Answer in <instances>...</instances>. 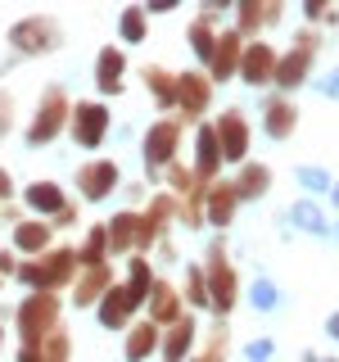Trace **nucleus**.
<instances>
[{
	"mask_svg": "<svg viewBox=\"0 0 339 362\" xmlns=\"http://www.w3.org/2000/svg\"><path fill=\"white\" fill-rule=\"evenodd\" d=\"M267 186H271V168H267V163H244V168H240V177L231 181L235 199H263V195H267Z\"/></svg>",
	"mask_w": 339,
	"mask_h": 362,
	"instance_id": "obj_19",
	"label": "nucleus"
},
{
	"mask_svg": "<svg viewBox=\"0 0 339 362\" xmlns=\"http://www.w3.org/2000/svg\"><path fill=\"white\" fill-rule=\"evenodd\" d=\"M195 181L199 186H213V177H218V168H222V150H218V132H213V122H203L199 136H195Z\"/></svg>",
	"mask_w": 339,
	"mask_h": 362,
	"instance_id": "obj_12",
	"label": "nucleus"
},
{
	"mask_svg": "<svg viewBox=\"0 0 339 362\" xmlns=\"http://www.w3.org/2000/svg\"><path fill=\"white\" fill-rule=\"evenodd\" d=\"M167 181H172L177 190H195V173H190V168H177V163H167Z\"/></svg>",
	"mask_w": 339,
	"mask_h": 362,
	"instance_id": "obj_38",
	"label": "nucleus"
},
{
	"mask_svg": "<svg viewBox=\"0 0 339 362\" xmlns=\"http://www.w3.org/2000/svg\"><path fill=\"white\" fill-rule=\"evenodd\" d=\"M68 331H59V326H54L50 335H41L37 344H32V354H37V362H68Z\"/></svg>",
	"mask_w": 339,
	"mask_h": 362,
	"instance_id": "obj_29",
	"label": "nucleus"
},
{
	"mask_svg": "<svg viewBox=\"0 0 339 362\" xmlns=\"http://www.w3.org/2000/svg\"><path fill=\"white\" fill-rule=\"evenodd\" d=\"M235 14H240V37H244V32H263L267 23H276L280 14H285V5H258V0H244Z\"/></svg>",
	"mask_w": 339,
	"mask_h": 362,
	"instance_id": "obj_22",
	"label": "nucleus"
},
{
	"mask_svg": "<svg viewBox=\"0 0 339 362\" xmlns=\"http://www.w3.org/2000/svg\"><path fill=\"white\" fill-rule=\"evenodd\" d=\"M68 105H73V100L64 95V86H45V100H41L37 118L28 122V145H45V141H54V136L64 132Z\"/></svg>",
	"mask_w": 339,
	"mask_h": 362,
	"instance_id": "obj_3",
	"label": "nucleus"
},
{
	"mask_svg": "<svg viewBox=\"0 0 339 362\" xmlns=\"http://www.w3.org/2000/svg\"><path fill=\"white\" fill-rule=\"evenodd\" d=\"M177 105L195 118V113H203V105H208V77L203 73H181L177 77Z\"/></svg>",
	"mask_w": 339,
	"mask_h": 362,
	"instance_id": "obj_17",
	"label": "nucleus"
},
{
	"mask_svg": "<svg viewBox=\"0 0 339 362\" xmlns=\"http://www.w3.org/2000/svg\"><path fill=\"white\" fill-rule=\"evenodd\" d=\"M77 190H82L86 199H109L113 190H118V163H109V158H90V163L77 168Z\"/></svg>",
	"mask_w": 339,
	"mask_h": 362,
	"instance_id": "obj_10",
	"label": "nucleus"
},
{
	"mask_svg": "<svg viewBox=\"0 0 339 362\" xmlns=\"http://www.w3.org/2000/svg\"><path fill=\"white\" fill-rule=\"evenodd\" d=\"M28 204L37 213H59L68 199H64V190L54 186V181H37V186H28Z\"/></svg>",
	"mask_w": 339,
	"mask_h": 362,
	"instance_id": "obj_30",
	"label": "nucleus"
},
{
	"mask_svg": "<svg viewBox=\"0 0 339 362\" xmlns=\"http://www.w3.org/2000/svg\"><path fill=\"white\" fill-rule=\"evenodd\" d=\"M109 286H113V272L109 267H86V276L77 281V290H73V303H77V308H90L95 299H105Z\"/></svg>",
	"mask_w": 339,
	"mask_h": 362,
	"instance_id": "obj_20",
	"label": "nucleus"
},
{
	"mask_svg": "<svg viewBox=\"0 0 339 362\" xmlns=\"http://www.w3.org/2000/svg\"><path fill=\"white\" fill-rule=\"evenodd\" d=\"M235 267L226 263V245H208V303L218 313L235 308Z\"/></svg>",
	"mask_w": 339,
	"mask_h": 362,
	"instance_id": "obj_4",
	"label": "nucleus"
},
{
	"mask_svg": "<svg viewBox=\"0 0 339 362\" xmlns=\"http://www.w3.org/2000/svg\"><path fill=\"white\" fill-rule=\"evenodd\" d=\"M145 82H150V90H154V105L158 109H172L177 105V77L167 73V68H145Z\"/></svg>",
	"mask_w": 339,
	"mask_h": 362,
	"instance_id": "obj_28",
	"label": "nucleus"
},
{
	"mask_svg": "<svg viewBox=\"0 0 339 362\" xmlns=\"http://www.w3.org/2000/svg\"><path fill=\"white\" fill-rule=\"evenodd\" d=\"M9 127H14V100H9V95H0V136H5Z\"/></svg>",
	"mask_w": 339,
	"mask_h": 362,
	"instance_id": "obj_40",
	"label": "nucleus"
},
{
	"mask_svg": "<svg viewBox=\"0 0 339 362\" xmlns=\"http://www.w3.org/2000/svg\"><path fill=\"white\" fill-rule=\"evenodd\" d=\"M105 254H109V231H105V226H90L86 245H82V254H77V258H82L86 267H105Z\"/></svg>",
	"mask_w": 339,
	"mask_h": 362,
	"instance_id": "obj_31",
	"label": "nucleus"
},
{
	"mask_svg": "<svg viewBox=\"0 0 339 362\" xmlns=\"http://www.w3.org/2000/svg\"><path fill=\"white\" fill-rule=\"evenodd\" d=\"M109 231V249H136V231H141V213H118L113 218V226H105Z\"/></svg>",
	"mask_w": 339,
	"mask_h": 362,
	"instance_id": "obj_27",
	"label": "nucleus"
},
{
	"mask_svg": "<svg viewBox=\"0 0 339 362\" xmlns=\"http://www.w3.org/2000/svg\"><path fill=\"white\" fill-rule=\"evenodd\" d=\"M240 54H244V37L240 32H226V37L213 45V77L218 82H226V77H235V68H240Z\"/></svg>",
	"mask_w": 339,
	"mask_h": 362,
	"instance_id": "obj_14",
	"label": "nucleus"
},
{
	"mask_svg": "<svg viewBox=\"0 0 339 362\" xmlns=\"http://www.w3.org/2000/svg\"><path fill=\"white\" fill-rule=\"evenodd\" d=\"M316 90H321V95H331V100H339V73H331V77H316Z\"/></svg>",
	"mask_w": 339,
	"mask_h": 362,
	"instance_id": "obj_41",
	"label": "nucleus"
},
{
	"mask_svg": "<svg viewBox=\"0 0 339 362\" xmlns=\"http://www.w3.org/2000/svg\"><path fill=\"white\" fill-rule=\"evenodd\" d=\"M213 45H218V37H213V18L190 23V50H195V59H199V64H208V59H213Z\"/></svg>",
	"mask_w": 339,
	"mask_h": 362,
	"instance_id": "obj_32",
	"label": "nucleus"
},
{
	"mask_svg": "<svg viewBox=\"0 0 339 362\" xmlns=\"http://www.w3.org/2000/svg\"><path fill=\"white\" fill-rule=\"evenodd\" d=\"M9 41H14L18 54H45V50H54V45L64 41V32L54 28L50 18H23V23H14Z\"/></svg>",
	"mask_w": 339,
	"mask_h": 362,
	"instance_id": "obj_6",
	"label": "nucleus"
},
{
	"mask_svg": "<svg viewBox=\"0 0 339 362\" xmlns=\"http://www.w3.org/2000/svg\"><path fill=\"white\" fill-rule=\"evenodd\" d=\"M312 54H316V32H299L294 50H290V54H280V59H276V73H271V77L280 82V90H294V86L308 82Z\"/></svg>",
	"mask_w": 339,
	"mask_h": 362,
	"instance_id": "obj_5",
	"label": "nucleus"
},
{
	"mask_svg": "<svg viewBox=\"0 0 339 362\" xmlns=\"http://www.w3.org/2000/svg\"><path fill=\"white\" fill-rule=\"evenodd\" d=\"M299 186L308 190V195H326V190H331V173H326V168H299Z\"/></svg>",
	"mask_w": 339,
	"mask_h": 362,
	"instance_id": "obj_36",
	"label": "nucleus"
},
{
	"mask_svg": "<svg viewBox=\"0 0 339 362\" xmlns=\"http://www.w3.org/2000/svg\"><path fill=\"white\" fill-rule=\"evenodd\" d=\"M109 132V109L100 105V100H86V105L73 109V141L82 145V150H95L100 141H105Z\"/></svg>",
	"mask_w": 339,
	"mask_h": 362,
	"instance_id": "obj_9",
	"label": "nucleus"
},
{
	"mask_svg": "<svg viewBox=\"0 0 339 362\" xmlns=\"http://www.w3.org/2000/svg\"><path fill=\"white\" fill-rule=\"evenodd\" d=\"M235 204H240V199H235V190L222 186V181H213V186H208V204H203V209H208V222L213 226H226V222L235 218Z\"/></svg>",
	"mask_w": 339,
	"mask_h": 362,
	"instance_id": "obj_23",
	"label": "nucleus"
},
{
	"mask_svg": "<svg viewBox=\"0 0 339 362\" xmlns=\"http://www.w3.org/2000/svg\"><path fill=\"white\" fill-rule=\"evenodd\" d=\"M326 335L339 339V313H331V322H326Z\"/></svg>",
	"mask_w": 339,
	"mask_h": 362,
	"instance_id": "obj_44",
	"label": "nucleus"
},
{
	"mask_svg": "<svg viewBox=\"0 0 339 362\" xmlns=\"http://www.w3.org/2000/svg\"><path fill=\"white\" fill-rule=\"evenodd\" d=\"M54 322H59V294H32V299H23L18 308V331H23V344H37L41 335L54 331Z\"/></svg>",
	"mask_w": 339,
	"mask_h": 362,
	"instance_id": "obj_2",
	"label": "nucleus"
},
{
	"mask_svg": "<svg viewBox=\"0 0 339 362\" xmlns=\"http://www.w3.org/2000/svg\"><path fill=\"white\" fill-rule=\"evenodd\" d=\"M136 303L127 299V290L122 286H109L105 299H100V326H109V331H118V326H127V313Z\"/></svg>",
	"mask_w": 339,
	"mask_h": 362,
	"instance_id": "obj_21",
	"label": "nucleus"
},
{
	"mask_svg": "<svg viewBox=\"0 0 339 362\" xmlns=\"http://www.w3.org/2000/svg\"><path fill=\"white\" fill-rule=\"evenodd\" d=\"M335 235H339V226H335Z\"/></svg>",
	"mask_w": 339,
	"mask_h": 362,
	"instance_id": "obj_48",
	"label": "nucleus"
},
{
	"mask_svg": "<svg viewBox=\"0 0 339 362\" xmlns=\"http://www.w3.org/2000/svg\"><path fill=\"white\" fill-rule=\"evenodd\" d=\"M249 303H254L258 313H271L280 303V290L271 286V281H254V286H249Z\"/></svg>",
	"mask_w": 339,
	"mask_h": 362,
	"instance_id": "obj_35",
	"label": "nucleus"
},
{
	"mask_svg": "<svg viewBox=\"0 0 339 362\" xmlns=\"http://www.w3.org/2000/svg\"><path fill=\"white\" fill-rule=\"evenodd\" d=\"M190 344H195V317H177L163 335V362H186Z\"/></svg>",
	"mask_w": 339,
	"mask_h": 362,
	"instance_id": "obj_16",
	"label": "nucleus"
},
{
	"mask_svg": "<svg viewBox=\"0 0 339 362\" xmlns=\"http://www.w3.org/2000/svg\"><path fill=\"white\" fill-rule=\"evenodd\" d=\"M290 222H294V226H303V231L326 235V218H321V209H316V199H299V204L290 209Z\"/></svg>",
	"mask_w": 339,
	"mask_h": 362,
	"instance_id": "obj_33",
	"label": "nucleus"
},
{
	"mask_svg": "<svg viewBox=\"0 0 339 362\" xmlns=\"http://www.w3.org/2000/svg\"><path fill=\"white\" fill-rule=\"evenodd\" d=\"M303 362H339V358H331V354H303Z\"/></svg>",
	"mask_w": 339,
	"mask_h": 362,
	"instance_id": "obj_45",
	"label": "nucleus"
},
{
	"mask_svg": "<svg viewBox=\"0 0 339 362\" xmlns=\"http://www.w3.org/2000/svg\"><path fill=\"white\" fill-rule=\"evenodd\" d=\"M331 199H335V209H339V181H331Z\"/></svg>",
	"mask_w": 339,
	"mask_h": 362,
	"instance_id": "obj_47",
	"label": "nucleus"
},
{
	"mask_svg": "<svg viewBox=\"0 0 339 362\" xmlns=\"http://www.w3.org/2000/svg\"><path fill=\"white\" fill-rule=\"evenodd\" d=\"M9 190H14V186H9V177H5V173H0V199H5V195H9Z\"/></svg>",
	"mask_w": 339,
	"mask_h": 362,
	"instance_id": "obj_46",
	"label": "nucleus"
},
{
	"mask_svg": "<svg viewBox=\"0 0 339 362\" xmlns=\"http://www.w3.org/2000/svg\"><path fill=\"white\" fill-rule=\"evenodd\" d=\"M271 349H276L271 339H249V344H244V358H249V362H267Z\"/></svg>",
	"mask_w": 339,
	"mask_h": 362,
	"instance_id": "obj_39",
	"label": "nucleus"
},
{
	"mask_svg": "<svg viewBox=\"0 0 339 362\" xmlns=\"http://www.w3.org/2000/svg\"><path fill=\"white\" fill-rule=\"evenodd\" d=\"M235 73H240L249 86H267V82H271V73H276V50H271L267 41H254V45H244V54H240V68H235Z\"/></svg>",
	"mask_w": 339,
	"mask_h": 362,
	"instance_id": "obj_11",
	"label": "nucleus"
},
{
	"mask_svg": "<svg viewBox=\"0 0 339 362\" xmlns=\"http://www.w3.org/2000/svg\"><path fill=\"white\" fill-rule=\"evenodd\" d=\"M294 122H299V109L290 105V100H280V95H271L267 105H263V127L271 141H285V136L294 132Z\"/></svg>",
	"mask_w": 339,
	"mask_h": 362,
	"instance_id": "obj_15",
	"label": "nucleus"
},
{
	"mask_svg": "<svg viewBox=\"0 0 339 362\" xmlns=\"http://www.w3.org/2000/svg\"><path fill=\"white\" fill-rule=\"evenodd\" d=\"M73 267H77V254L73 249H45L41 258H32V263L18 267V281L23 286H37V294H54L59 286L73 281Z\"/></svg>",
	"mask_w": 339,
	"mask_h": 362,
	"instance_id": "obj_1",
	"label": "nucleus"
},
{
	"mask_svg": "<svg viewBox=\"0 0 339 362\" xmlns=\"http://www.w3.org/2000/svg\"><path fill=\"white\" fill-rule=\"evenodd\" d=\"M158 349V326L154 322H136V331L127 335V362H145Z\"/></svg>",
	"mask_w": 339,
	"mask_h": 362,
	"instance_id": "obj_25",
	"label": "nucleus"
},
{
	"mask_svg": "<svg viewBox=\"0 0 339 362\" xmlns=\"http://www.w3.org/2000/svg\"><path fill=\"white\" fill-rule=\"evenodd\" d=\"M122 68H127V59H122L118 45H105L95 59V82H100V95H122Z\"/></svg>",
	"mask_w": 339,
	"mask_h": 362,
	"instance_id": "obj_13",
	"label": "nucleus"
},
{
	"mask_svg": "<svg viewBox=\"0 0 339 362\" xmlns=\"http://www.w3.org/2000/svg\"><path fill=\"white\" fill-rule=\"evenodd\" d=\"M0 339H5V335H0Z\"/></svg>",
	"mask_w": 339,
	"mask_h": 362,
	"instance_id": "obj_49",
	"label": "nucleus"
},
{
	"mask_svg": "<svg viewBox=\"0 0 339 362\" xmlns=\"http://www.w3.org/2000/svg\"><path fill=\"white\" fill-rule=\"evenodd\" d=\"M150 286H154V272H150V263H145V258H131L127 263V299L136 303V308H141L145 299H150Z\"/></svg>",
	"mask_w": 339,
	"mask_h": 362,
	"instance_id": "obj_24",
	"label": "nucleus"
},
{
	"mask_svg": "<svg viewBox=\"0 0 339 362\" xmlns=\"http://www.w3.org/2000/svg\"><path fill=\"white\" fill-rule=\"evenodd\" d=\"M195 362H222V335L213 339V349H208V354H203V358H195Z\"/></svg>",
	"mask_w": 339,
	"mask_h": 362,
	"instance_id": "obj_43",
	"label": "nucleus"
},
{
	"mask_svg": "<svg viewBox=\"0 0 339 362\" xmlns=\"http://www.w3.org/2000/svg\"><path fill=\"white\" fill-rule=\"evenodd\" d=\"M177 145H181V122L177 118H158L150 127V136H145V163H150V173H158V168L172 163Z\"/></svg>",
	"mask_w": 339,
	"mask_h": 362,
	"instance_id": "obj_8",
	"label": "nucleus"
},
{
	"mask_svg": "<svg viewBox=\"0 0 339 362\" xmlns=\"http://www.w3.org/2000/svg\"><path fill=\"white\" fill-rule=\"evenodd\" d=\"M118 32H122V41H127V45H141L145 37H150V32H145V9L141 5H127V9H122Z\"/></svg>",
	"mask_w": 339,
	"mask_h": 362,
	"instance_id": "obj_34",
	"label": "nucleus"
},
{
	"mask_svg": "<svg viewBox=\"0 0 339 362\" xmlns=\"http://www.w3.org/2000/svg\"><path fill=\"white\" fill-rule=\"evenodd\" d=\"M14 245L23 254H45V245H50V222H18L14 226Z\"/></svg>",
	"mask_w": 339,
	"mask_h": 362,
	"instance_id": "obj_26",
	"label": "nucleus"
},
{
	"mask_svg": "<svg viewBox=\"0 0 339 362\" xmlns=\"http://www.w3.org/2000/svg\"><path fill=\"white\" fill-rule=\"evenodd\" d=\"M213 132H218V150L226 163H244V154H249V122H244V113L240 109H226L218 122H213Z\"/></svg>",
	"mask_w": 339,
	"mask_h": 362,
	"instance_id": "obj_7",
	"label": "nucleus"
},
{
	"mask_svg": "<svg viewBox=\"0 0 339 362\" xmlns=\"http://www.w3.org/2000/svg\"><path fill=\"white\" fill-rule=\"evenodd\" d=\"M68 222H77V209H73V204H64V209L54 213V226H68Z\"/></svg>",
	"mask_w": 339,
	"mask_h": 362,
	"instance_id": "obj_42",
	"label": "nucleus"
},
{
	"mask_svg": "<svg viewBox=\"0 0 339 362\" xmlns=\"http://www.w3.org/2000/svg\"><path fill=\"white\" fill-rule=\"evenodd\" d=\"M186 294H190V303H195V308L208 303V281H203V267H190L186 272Z\"/></svg>",
	"mask_w": 339,
	"mask_h": 362,
	"instance_id": "obj_37",
	"label": "nucleus"
},
{
	"mask_svg": "<svg viewBox=\"0 0 339 362\" xmlns=\"http://www.w3.org/2000/svg\"><path fill=\"white\" fill-rule=\"evenodd\" d=\"M150 317H154V326L158 322H163V326L177 322V317H181V294H177V286L154 281V286H150Z\"/></svg>",
	"mask_w": 339,
	"mask_h": 362,
	"instance_id": "obj_18",
	"label": "nucleus"
}]
</instances>
